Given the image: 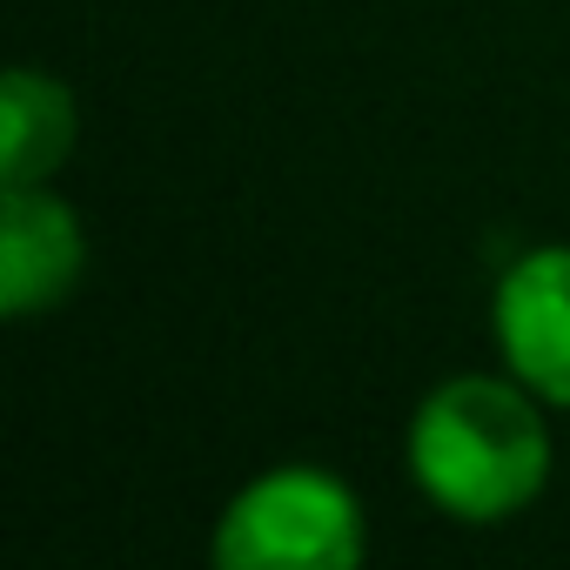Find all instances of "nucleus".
I'll list each match as a JSON object with an SVG mask.
<instances>
[{
    "mask_svg": "<svg viewBox=\"0 0 570 570\" xmlns=\"http://www.w3.org/2000/svg\"><path fill=\"white\" fill-rule=\"evenodd\" d=\"M543 396L517 376H450L410 416V483L456 523H503L550 483Z\"/></svg>",
    "mask_w": 570,
    "mask_h": 570,
    "instance_id": "nucleus-1",
    "label": "nucleus"
},
{
    "mask_svg": "<svg viewBox=\"0 0 570 570\" xmlns=\"http://www.w3.org/2000/svg\"><path fill=\"white\" fill-rule=\"evenodd\" d=\"M363 550V503L343 476L309 463H282L242 483L208 543L222 570H356Z\"/></svg>",
    "mask_w": 570,
    "mask_h": 570,
    "instance_id": "nucleus-2",
    "label": "nucleus"
},
{
    "mask_svg": "<svg viewBox=\"0 0 570 570\" xmlns=\"http://www.w3.org/2000/svg\"><path fill=\"white\" fill-rule=\"evenodd\" d=\"M490 330L503 370L550 410H570V242H543L503 268Z\"/></svg>",
    "mask_w": 570,
    "mask_h": 570,
    "instance_id": "nucleus-3",
    "label": "nucleus"
},
{
    "mask_svg": "<svg viewBox=\"0 0 570 570\" xmlns=\"http://www.w3.org/2000/svg\"><path fill=\"white\" fill-rule=\"evenodd\" d=\"M88 268V235L81 215L35 188H8V208H0V316L8 323H35L48 309L68 303V289Z\"/></svg>",
    "mask_w": 570,
    "mask_h": 570,
    "instance_id": "nucleus-4",
    "label": "nucleus"
},
{
    "mask_svg": "<svg viewBox=\"0 0 570 570\" xmlns=\"http://www.w3.org/2000/svg\"><path fill=\"white\" fill-rule=\"evenodd\" d=\"M75 148V95L41 68H8L0 81V188L48 181Z\"/></svg>",
    "mask_w": 570,
    "mask_h": 570,
    "instance_id": "nucleus-5",
    "label": "nucleus"
}]
</instances>
